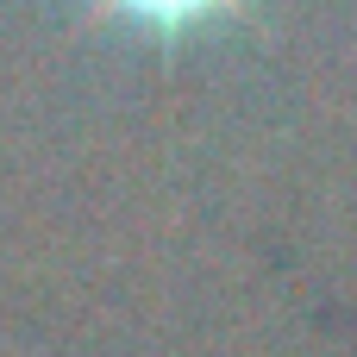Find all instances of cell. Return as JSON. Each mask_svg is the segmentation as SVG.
<instances>
[{"label":"cell","mask_w":357,"mask_h":357,"mask_svg":"<svg viewBox=\"0 0 357 357\" xmlns=\"http://www.w3.org/2000/svg\"><path fill=\"white\" fill-rule=\"evenodd\" d=\"M107 6L144 19V25H188V19H201V13H220L226 0H107Z\"/></svg>","instance_id":"obj_1"}]
</instances>
